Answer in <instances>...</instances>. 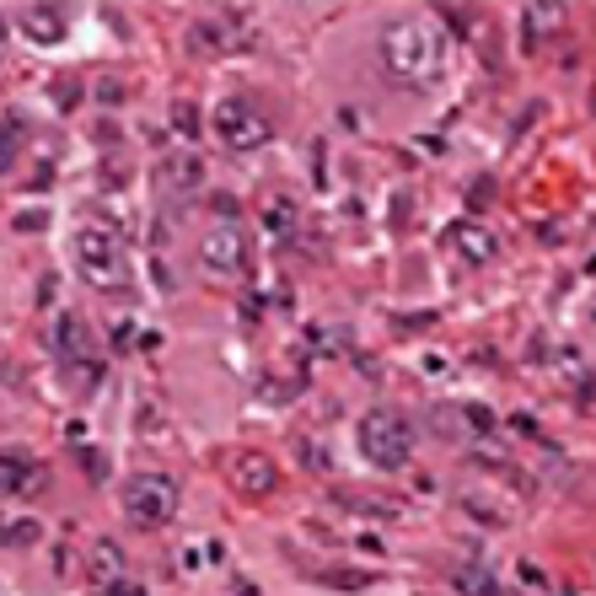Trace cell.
I'll return each instance as SVG.
<instances>
[{
  "label": "cell",
  "mask_w": 596,
  "mask_h": 596,
  "mask_svg": "<svg viewBox=\"0 0 596 596\" xmlns=\"http://www.w3.org/2000/svg\"><path fill=\"white\" fill-rule=\"evenodd\" d=\"M199 264L209 280H242L247 274V232L242 226H215L199 242Z\"/></svg>",
  "instance_id": "obj_6"
},
{
  "label": "cell",
  "mask_w": 596,
  "mask_h": 596,
  "mask_svg": "<svg viewBox=\"0 0 596 596\" xmlns=\"http://www.w3.org/2000/svg\"><path fill=\"white\" fill-rule=\"evenodd\" d=\"M97 596H146V586H140V580H124V575H114V580H108Z\"/></svg>",
  "instance_id": "obj_16"
},
{
  "label": "cell",
  "mask_w": 596,
  "mask_h": 596,
  "mask_svg": "<svg viewBox=\"0 0 596 596\" xmlns=\"http://www.w3.org/2000/svg\"><path fill=\"white\" fill-rule=\"evenodd\" d=\"M178 506H183V495L167 473H135L124 483V516L135 527H167L178 516Z\"/></svg>",
  "instance_id": "obj_4"
},
{
  "label": "cell",
  "mask_w": 596,
  "mask_h": 596,
  "mask_svg": "<svg viewBox=\"0 0 596 596\" xmlns=\"http://www.w3.org/2000/svg\"><path fill=\"white\" fill-rule=\"evenodd\" d=\"M173 124H178L183 135H194V129H199V124H194V114H188V102H183V108H178V119H173Z\"/></svg>",
  "instance_id": "obj_17"
},
{
  "label": "cell",
  "mask_w": 596,
  "mask_h": 596,
  "mask_svg": "<svg viewBox=\"0 0 596 596\" xmlns=\"http://www.w3.org/2000/svg\"><path fill=\"white\" fill-rule=\"evenodd\" d=\"M280 483V468L268 462L264 451H242L237 457V489L242 495H268Z\"/></svg>",
  "instance_id": "obj_11"
},
{
  "label": "cell",
  "mask_w": 596,
  "mask_h": 596,
  "mask_svg": "<svg viewBox=\"0 0 596 596\" xmlns=\"http://www.w3.org/2000/svg\"><path fill=\"white\" fill-rule=\"evenodd\" d=\"M17 32H22L28 43H43V49H49V43L65 38V11L60 6H22V11H17Z\"/></svg>",
  "instance_id": "obj_8"
},
{
  "label": "cell",
  "mask_w": 596,
  "mask_h": 596,
  "mask_svg": "<svg viewBox=\"0 0 596 596\" xmlns=\"http://www.w3.org/2000/svg\"><path fill=\"white\" fill-rule=\"evenodd\" d=\"M355 441H360V457H365L371 468L398 473V468H409V457H414V424L398 414V409H371V414H360Z\"/></svg>",
  "instance_id": "obj_2"
},
{
  "label": "cell",
  "mask_w": 596,
  "mask_h": 596,
  "mask_svg": "<svg viewBox=\"0 0 596 596\" xmlns=\"http://www.w3.org/2000/svg\"><path fill=\"white\" fill-rule=\"evenodd\" d=\"M17 146H22V124H11V119H0V173L17 162Z\"/></svg>",
  "instance_id": "obj_13"
},
{
  "label": "cell",
  "mask_w": 596,
  "mask_h": 596,
  "mask_svg": "<svg viewBox=\"0 0 596 596\" xmlns=\"http://www.w3.org/2000/svg\"><path fill=\"white\" fill-rule=\"evenodd\" d=\"M447 242L457 247V253H462V258H473V264H483V258L495 253V242H489V232H483V226H473V221H457Z\"/></svg>",
  "instance_id": "obj_12"
},
{
  "label": "cell",
  "mask_w": 596,
  "mask_h": 596,
  "mask_svg": "<svg viewBox=\"0 0 596 596\" xmlns=\"http://www.w3.org/2000/svg\"><path fill=\"white\" fill-rule=\"evenodd\" d=\"M554 17H559V6H533V11H521V22H533V32H548Z\"/></svg>",
  "instance_id": "obj_15"
},
{
  "label": "cell",
  "mask_w": 596,
  "mask_h": 596,
  "mask_svg": "<svg viewBox=\"0 0 596 596\" xmlns=\"http://www.w3.org/2000/svg\"><path fill=\"white\" fill-rule=\"evenodd\" d=\"M209 124H215V135H221V146L226 150H258V146L274 140V124H268L247 97H221Z\"/></svg>",
  "instance_id": "obj_5"
},
{
  "label": "cell",
  "mask_w": 596,
  "mask_h": 596,
  "mask_svg": "<svg viewBox=\"0 0 596 596\" xmlns=\"http://www.w3.org/2000/svg\"><path fill=\"white\" fill-rule=\"evenodd\" d=\"M6 28H11V22H0V43H6Z\"/></svg>",
  "instance_id": "obj_18"
},
{
  "label": "cell",
  "mask_w": 596,
  "mask_h": 596,
  "mask_svg": "<svg viewBox=\"0 0 596 596\" xmlns=\"http://www.w3.org/2000/svg\"><path fill=\"white\" fill-rule=\"evenodd\" d=\"M76 268L87 274L91 285H102V291H119L124 280H129V258H124V242H119V232L114 226H81L76 232Z\"/></svg>",
  "instance_id": "obj_3"
},
{
  "label": "cell",
  "mask_w": 596,
  "mask_h": 596,
  "mask_svg": "<svg viewBox=\"0 0 596 596\" xmlns=\"http://www.w3.org/2000/svg\"><path fill=\"white\" fill-rule=\"evenodd\" d=\"M377 49H382V65H388V76L398 87L424 91L447 76V38L424 17H392L377 38Z\"/></svg>",
  "instance_id": "obj_1"
},
{
  "label": "cell",
  "mask_w": 596,
  "mask_h": 596,
  "mask_svg": "<svg viewBox=\"0 0 596 596\" xmlns=\"http://www.w3.org/2000/svg\"><path fill=\"white\" fill-rule=\"evenodd\" d=\"M162 178H167V183H188V188H194V183H199V162H194V156H173V162L162 167Z\"/></svg>",
  "instance_id": "obj_14"
},
{
  "label": "cell",
  "mask_w": 596,
  "mask_h": 596,
  "mask_svg": "<svg viewBox=\"0 0 596 596\" xmlns=\"http://www.w3.org/2000/svg\"><path fill=\"white\" fill-rule=\"evenodd\" d=\"M194 43H205V49H242V43H247V22H242V11H226V17H205V22H194Z\"/></svg>",
  "instance_id": "obj_9"
},
{
  "label": "cell",
  "mask_w": 596,
  "mask_h": 596,
  "mask_svg": "<svg viewBox=\"0 0 596 596\" xmlns=\"http://www.w3.org/2000/svg\"><path fill=\"white\" fill-rule=\"evenodd\" d=\"M32 478H38V462H32L28 451L0 447V500H11V495H28Z\"/></svg>",
  "instance_id": "obj_10"
},
{
  "label": "cell",
  "mask_w": 596,
  "mask_h": 596,
  "mask_svg": "<svg viewBox=\"0 0 596 596\" xmlns=\"http://www.w3.org/2000/svg\"><path fill=\"white\" fill-rule=\"evenodd\" d=\"M49 339H55V355H60L70 371H81V377H102V365H97V339H91V329L76 317V312L55 317Z\"/></svg>",
  "instance_id": "obj_7"
}]
</instances>
